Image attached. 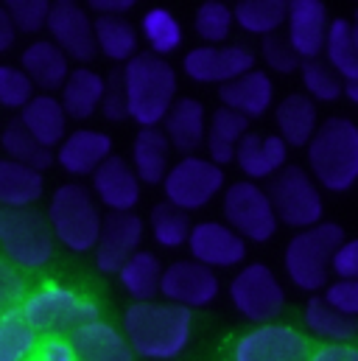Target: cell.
I'll list each match as a JSON object with an SVG mask.
<instances>
[{"label": "cell", "mask_w": 358, "mask_h": 361, "mask_svg": "<svg viewBox=\"0 0 358 361\" xmlns=\"http://www.w3.org/2000/svg\"><path fill=\"white\" fill-rule=\"evenodd\" d=\"M121 331L129 339L137 359L174 361L190 348L196 319L193 311L171 305L166 300L132 302L123 311Z\"/></svg>", "instance_id": "cell-1"}, {"label": "cell", "mask_w": 358, "mask_h": 361, "mask_svg": "<svg viewBox=\"0 0 358 361\" xmlns=\"http://www.w3.org/2000/svg\"><path fill=\"white\" fill-rule=\"evenodd\" d=\"M121 79L126 90L129 118L140 129L163 126L166 115L179 98V79L174 65L163 56H154L152 51H140L132 62L123 65Z\"/></svg>", "instance_id": "cell-2"}, {"label": "cell", "mask_w": 358, "mask_h": 361, "mask_svg": "<svg viewBox=\"0 0 358 361\" xmlns=\"http://www.w3.org/2000/svg\"><path fill=\"white\" fill-rule=\"evenodd\" d=\"M305 152L308 174L322 190L347 193L358 185V123L353 118H325Z\"/></svg>", "instance_id": "cell-3"}, {"label": "cell", "mask_w": 358, "mask_h": 361, "mask_svg": "<svg viewBox=\"0 0 358 361\" xmlns=\"http://www.w3.org/2000/svg\"><path fill=\"white\" fill-rule=\"evenodd\" d=\"M20 311L39 336H70L82 325L101 319V305L92 294L76 291L73 286L56 280L28 288Z\"/></svg>", "instance_id": "cell-4"}, {"label": "cell", "mask_w": 358, "mask_h": 361, "mask_svg": "<svg viewBox=\"0 0 358 361\" xmlns=\"http://www.w3.org/2000/svg\"><path fill=\"white\" fill-rule=\"evenodd\" d=\"M345 227L322 221L311 230H300L283 250V271L297 291L319 294L333 280V255L345 244Z\"/></svg>", "instance_id": "cell-5"}, {"label": "cell", "mask_w": 358, "mask_h": 361, "mask_svg": "<svg viewBox=\"0 0 358 361\" xmlns=\"http://www.w3.org/2000/svg\"><path fill=\"white\" fill-rule=\"evenodd\" d=\"M45 219L51 224L56 244L76 255H87L95 250L104 227L101 204L95 202L87 185L79 182H65L51 193Z\"/></svg>", "instance_id": "cell-6"}, {"label": "cell", "mask_w": 358, "mask_h": 361, "mask_svg": "<svg viewBox=\"0 0 358 361\" xmlns=\"http://www.w3.org/2000/svg\"><path fill=\"white\" fill-rule=\"evenodd\" d=\"M0 252L17 269H45L56 255V238L48 219L34 207H0Z\"/></svg>", "instance_id": "cell-7"}, {"label": "cell", "mask_w": 358, "mask_h": 361, "mask_svg": "<svg viewBox=\"0 0 358 361\" xmlns=\"http://www.w3.org/2000/svg\"><path fill=\"white\" fill-rule=\"evenodd\" d=\"M227 297H230V305L235 308V314L241 319H247L249 325L277 322L288 302L285 286L280 283L277 271L261 261L244 264L233 274V280L227 286Z\"/></svg>", "instance_id": "cell-8"}, {"label": "cell", "mask_w": 358, "mask_h": 361, "mask_svg": "<svg viewBox=\"0 0 358 361\" xmlns=\"http://www.w3.org/2000/svg\"><path fill=\"white\" fill-rule=\"evenodd\" d=\"M314 350L311 336L291 322L249 325L227 345L224 361H308Z\"/></svg>", "instance_id": "cell-9"}, {"label": "cell", "mask_w": 358, "mask_h": 361, "mask_svg": "<svg viewBox=\"0 0 358 361\" xmlns=\"http://www.w3.org/2000/svg\"><path fill=\"white\" fill-rule=\"evenodd\" d=\"M268 199L277 213V221L291 230H311L325 221V199L322 188L302 166H285L268 182Z\"/></svg>", "instance_id": "cell-10"}, {"label": "cell", "mask_w": 358, "mask_h": 361, "mask_svg": "<svg viewBox=\"0 0 358 361\" xmlns=\"http://www.w3.org/2000/svg\"><path fill=\"white\" fill-rule=\"evenodd\" d=\"M224 185H227V171L221 166H216L204 154H190L171 163L160 188L166 196L163 202L190 216L196 210H204L216 196H221Z\"/></svg>", "instance_id": "cell-11"}, {"label": "cell", "mask_w": 358, "mask_h": 361, "mask_svg": "<svg viewBox=\"0 0 358 361\" xmlns=\"http://www.w3.org/2000/svg\"><path fill=\"white\" fill-rule=\"evenodd\" d=\"M224 224H230L247 244H266L277 235L280 221L271 207L268 190L258 182L238 180L230 182L221 193Z\"/></svg>", "instance_id": "cell-12"}, {"label": "cell", "mask_w": 358, "mask_h": 361, "mask_svg": "<svg viewBox=\"0 0 358 361\" xmlns=\"http://www.w3.org/2000/svg\"><path fill=\"white\" fill-rule=\"evenodd\" d=\"M258 68V56L238 42L227 45H199L182 56V73L196 85H230L238 76Z\"/></svg>", "instance_id": "cell-13"}, {"label": "cell", "mask_w": 358, "mask_h": 361, "mask_svg": "<svg viewBox=\"0 0 358 361\" xmlns=\"http://www.w3.org/2000/svg\"><path fill=\"white\" fill-rule=\"evenodd\" d=\"M190 261L213 271L241 269L247 264V241L221 219L196 221L187 238Z\"/></svg>", "instance_id": "cell-14"}, {"label": "cell", "mask_w": 358, "mask_h": 361, "mask_svg": "<svg viewBox=\"0 0 358 361\" xmlns=\"http://www.w3.org/2000/svg\"><path fill=\"white\" fill-rule=\"evenodd\" d=\"M221 294V280L218 271L207 269L190 258L174 261L163 269V283H160V300L196 311V308H207L218 300Z\"/></svg>", "instance_id": "cell-15"}, {"label": "cell", "mask_w": 358, "mask_h": 361, "mask_svg": "<svg viewBox=\"0 0 358 361\" xmlns=\"http://www.w3.org/2000/svg\"><path fill=\"white\" fill-rule=\"evenodd\" d=\"M51 42L73 62H92L98 48H95V20L90 17L85 6L73 0H56L51 3V17L48 28Z\"/></svg>", "instance_id": "cell-16"}, {"label": "cell", "mask_w": 358, "mask_h": 361, "mask_svg": "<svg viewBox=\"0 0 358 361\" xmlns=\"http://www.w3.org/2000/svg\"><path fill=\"white\" fill-rule=\"evenodd\" d=\"M143 238H146V221L137 213H106L98 244L92 250L95 269L101 274H118L135 252H140Z\"/></svg>", "instance_id": "cell-17"}, {"label": "cell", "mask_w": 358, "mask_h": 361, "mask_svg": "<svg viewBox=\"0 0 358 361\" xmlns=\"http://www.w3.org/2000/svg\"><path fill=\"white\" fill-rule=\"evenodd\" d=\"M331 31V14L322 0H291L285 17V39L302 62L322 59Z\"/></svg>", "instance_id": "cell-18"}, {"label": "cell", "mask_w": 358, "mask_h": 361, "mask_svg": "<svg viewBox=\"0 0 358 361\" xmlns=\"http://www.w3.org/2000/svg\"><path fill=\"white\" fill-rule=\"evenodd\" d=\"M90 190L95 202L109 213H135L143 196V182L137 180L129 160H123L121 154H112L90 177Z\"/></svg>", "instance_id": "cell-19"}, {"label": "cell", "mask_w": 358, "mask_h": 361, "mask_svg": "<svg viewBox=\"0 0 358 361\" xmlns=\"http://www.w3.org/2000/svg\"><path fill=\"white\" fill-rule=\"evenodd\" d=\"M288 166V146L277 132L249 129L235 152V169L249 182H271Z\"/></svg>", "instance_id": "cell-20"}, {"label": "cell", "mask_w": 358, "mask_h": 361, "mask_svg": "<svg viewBox=\"0 0 358 361\" xmlns=\"http://www.w3.org/2000/svg\"><path fill=\"white\" fill-rule=\"evenodd\" d=\"M112 137L101 129L79 126L56 149V163L70 177H92L112 157Z\"/></svg>", "instance_id": "cell-21"}, {"label": "cell", "mask_w": 358, "mask_h": 361, "mask_svg": "<svg viewBox=\"0 0 358 361\" xmlns=\"http://www.w3.org/2000/svg\"><path fill=\"white\" fill-rule=\"evenodd\" d=\"M207 121H210V112L199 98L179 95L160 129L166 132L174 152H179L182 157H190V154H199V149H204Z\"/></svg>", "instance_id": "cell-22"}, {"label": "cell", "mask_w": 358, "mask_h": 361, "mask_svg": "<svg viewBox=\"0 0 358 361\" xmlns=\"http://www.w3.org/2000/svg\"><path fill=\"white\" fill-rule=\"evenodd\" d=\"M274 129L288 149H308L319 129V109L305 92H288L274 104Z\"/></svg>", "instance_id": "cell-23"}, {"label": "cell", "mask_w": 358, "mask_h": 361, "mask_svg": "<svg viewBox=\"0 0 358 361\" xmlns=\"http://www.w3.org/2000/svg\"><path fill=\"white\" fill-rule=\"evenodd\" d=\"M218 101L221 106L244 115L247 121L264 118L268 109H274V82L266 71L255 68L244 76H238L235 82L218 87Z\"/></svg>", "instance_id": "cell-24"}, {"label": "cell", "mask_w": 358, "mask_h": 361, "mask_svg": "<svg viewBox=\"0 0 358 361\" xmlns=\"http://www.w3.org/2000/svg\"><path fill=\"white\" fill-rule=\"evenodd\" d=\"M70 342L82 361H135V350L123 331L109 319H95L70 334Z\"/></svg>", "instance_id": "cell-25"}, {"label": "cell", "mask_w": 358, "mask_h": 361, "mask_svg": "<svg viewBox=\"0 0 358 361\" xmlns=\"http://www.w3.org/2000/svg\"><path fill=\"white\" fill-rule=\"evenodd\" d=\"M28 135L42 143L45 149H59V143L68 137V112L59 101V95H51V92H39L34 95L23 109H20V118H17Z\"/></svg>", "instance_id": "cell-26"}, {"label": "cell", "mask_w": 358, "mask_h": 361, "mask_svg": "<svg viewBox=\"0 0 358 361\" xmlns=\"http://www.w3.org/2000/svg\"><path fill=\"white\" fill-rule=\"evenodd\" d=\"M20 68L31 79L34 87L42 92H56L65 87L70 76V59L51 42V39H34L20 54Z\"/></svg>", "instance_id": "cell-27"}, {"label": "cell", "mask_w": 358, "mask_h": 361, "mask_svg": "<svg viewBox=\"0 0 358 361\" xmlns=\"http://www.w3.org/2000/svg\"><path fill=\"white\" fill-rule=\"evenodd\" d=\"M302 331L316 339V345H333V342H356L358 322L339 314L322 294H314L302 305Z\"/></svg>", "instance_id": "cell-28"}, {"label": "cell", "mask_w": 358, "mask_h": 361, "mask_svg": "<svg viewBox=\"0 0 358 361\" xmlns=\"http://www.w3.org/2000/svg\"><path fill=\"white\" fill-rule=\"evenodd\" d=\"M249 132V121L227 106H218L210 112L207 121V137H204V157L213 160L216 166L227 169L230 163H235V152L238 143L244 140V135Z\"/></svg>", "instance_id": "cell-29"}, {"label": "cell", "mask_w": 358, "mask_h": 361, "mask_svg": "<svg viewBox=\"0 0 358 361\" xmlns=\"http://www.w3.org/2000/svg\"><path fill=\"white\" fill-rule=\"evenodd\" d=\"M171 143L166 132L157 129H137L132 143V169L143 185H163L168 169H171Z\"/></svg>", "instance_id": "cell-30"}, {"label": "cell", "mask_w": 358, "mask_h": 361, "mask_svg": "<svg viewBox=\"0 0 358 361\" xmlns=\"http://www.w3.org/2000/svg\"><path fill=\"white\" fill-rule=\"evenodd\" d=\"M106 92V79L92 68L70 71L65 87L59 90V101L70 121H90L95 112H101V101Z\"/></svg>", "instance_id": "cell-31"}, {"label": "cell", "mask_w": 358, "mask_h": 361, "mask_svg": "<svg viewBox=\"0 0 358 361\" xmlns=\"http://www.w3.org/2000/svg\"><path fill=\"white\" fill-rule=\"evenodd\" d=\"M45 193V177L34 169L0 157V207L28 210Z\"/></svg>", "instance_id": "cell-32"}, {"label": "cell", "mask_w": 358, "mask_h": 361, "mask_svg": "<svg viewBox=\"0 0 358 361\" xmlns=\"http://www.w3.org/2000/svg\"><path fill=\"white\" fill-rule=\"evenodd\" d=\"M163 264L154 252H135L121 271L115 274L121 288L126 291V297H132V302H152L160 297V283H163Z\"/></svg>", "instance_id": "cell-33"}, {"label": "cell", "mask_w": 358, "mask_h": 361, "mask_svg": "<svg viewBox=\"0 0 358 361\" xmlns=\"http://www.w3.org/2000/svg\"><path fill=\"white\" fill-rule=\"evenodd\" d=\"M95 48L109 62H132L140 54V31L129 17H95Z\"/></svg>", "instance_id": "cell-34"}, {"label": "cell", "mask_w": 358, "mask_h": 361, "mask_svg": "<svg viewBox=\"0 0 358 361\" xmlns=\"http://www.w3.org/2000/svg\"><path fill=\"white\" fill-rule=\"evenodd\" d=\"M235 28L252 37H274L280 28H285L288 17V0H238L233 3Z\"/></svg>", "instance_id": "cell-35"}, {"label": "cell", "mask_w": 358, "mask_h": 361, "mask_svg": "<svg viewBox=\"0 0 358 361\" xmlns=\"http://www.w3.org/2000/svg\"><path fill=\"white\" fill-rule=\"evenodd\" d=\"M140 37L146 39V45L152 48L154 56H163L168 59L171 54H177L185 42V31H182V23L179 17L166 8V6H152L143 11L140 17V25H137Z\"/></svg>", "instance_id": "cell-36"}, {"label": "cell", "mask_w": 358, "mask_h": 361, "mask_svg": "<svg viewBox=\"0 0 358 361\" xmlns=\"http://www.w3.org/2000/svg\"><path fill=\"white\" fill-rule=\"evenodd\" d=\"M322 59L333 68V73L342 82H353L358 79V48H356V25L347 17H336L331 20V31H328V42H325V54Z\"/></svg>", "instance_id": "cell-37"}, {"label": "cell", "mask_w": 358, "mask_h": 361, "mask_svg": "<svg viewBox=\"0 0 358 361\" xmlns=\"http://www.w3.org/2000/svg\"><path fill=\"white\" fill-rule=\"evenodd\" d=\"M0 146L6 152V160L11 163H20L25 169H34V171H45L56 163V154L51 149H45L42 143H37L28 129L20 123V121H8L0 132Z\"/></svg>", "instance_id": "cell-38"}, {"label": "cell", "mask_w": 358, "mask_h": 361, "mask_svg": "<svg viewBox=\"0 0 358 361\" xmlns=\"http://www.w3.org/2000/svg\"><path fill=\"white\" fill-rule=\"evenodd\" d=\"M39 334L28 325L20 308L0 314V361H28L37 353Z\"/></svg>", "instance_id": "cell-39"}, {"label": "cell", "mask_w": 358, "mask_h": 361, "mask_svg": "<svg viewBox=\"0 0 358 361\" xmlns=\"http://www.w3.org/2000/svg\"><path fill=\"white\" fill-rule=\"evenodd\" d=\"M146 230L152 233V238H154V244L160 250H179V247H187L193 221H190L187 213L171 207L168 202H160V204L152 207Z\"/></svg>", "instance_id": "cell-40"}, {"label": "cell", "mask_w": 358, "mask_h": 361, "mask_svg": "<svg viewBox=\"0 0 358 361\" xmlns=\"http://www.w3.org/2000/svg\"><path fill=\"white\" fill-rule=\"evenodd\" d=\"M235 28L233 6L221 0H204L193 14V31L204 45H227Z\"/></svg>", "instance_id": "cell-41"}, {"label": "cell", "mask_w": 358, "mask_h": 361, "mask_svg": "<svg viewBox=\"0 0 358 361\" xmlns=\"http://www.w3.org/2000/svg\"><path fill=\"white\" fill-rule=\"evenodd\" d=\"M300 82H302V92L314 104H333V101L345 98V82L333 73V68L325 59L302 62L300 65Z\"/></svg>", "instance_id": "cell-42"}, {"label": "cell", "mask_w": 358, "mask_h": 361, "mask_svg": "<svg viewBox=\"0 0 358 361\" xmlns=\"http://www.w3.org/2000/svg\"><path fill=\"white\" fill-rule=\"evenodd\" d=\"M34 95V85L20 65H0V106L23 109Z\"/></svg>", "instance_id": "cell-43"}, {"label": "cell", "mask_w": 358, "mask_h": 361, "mask_svg": "<svg viewBox=\"0 0 358 361\" xmlns=\"http://www.w3.org/2000/svg\"><path fill=\"white\" fill-rule=\"evenodd\" d=\"M261 62L266 65V73L271 71V73H280V76L300 73V65H302V59L294 54L285 34H274V37L261 39Z\"/></svg>", "instance_id": "cell-44"}, {"label": "cell", "mask_w": 358, "mask_h": 361, "mask_svg": "<svg viewBox=\"0 0 358 361\" xmlns=\"http://www.w3.org/2000/svg\"><path fill=\"white\" fill-rule=\"evenodd\" d=\"M3 6H6L17 31L37 34V31L48 28V17H51V3L48 0H8Z\"/></svg>", "instance_id": "cell-45"}, {"label": "cell", "mask_w": 358, "mask_h": 361, "mask_svg": "<svg viewBox=\"0 0 358 361\" xmlns=\"http://www.w3.org/2000/svg\"><path fill=\"white\" fill-rule=\"evenodd\" d=\"M25 294H28V286H25L23 269H17L11 261L0 255V314L20 308Z\"/></svg>", "instance_id": "cell-46"}, {"label": "cell", "mask_w": 358, "mask_h": 361, "mask_svg": "<svg viewBox=\"0 0 358 361\" xmlns=\"http://www.w3.org/2000/svg\"><path fill=\"white\" fill-rule=\"evenodd\" d=\"M322 297L347 319L358 322V280H331L328 288L322 291Z\"/></svg>", "instance_id": "cell-47"}, {"label": "cell", "mask_w": 358, "mask_h": 361, "mask_svg": "<svg viewBox=\"0 0 358 361\" xmlns=\"http://www.w3.org/2000/svg\"><path fill=\"white\" fill-rule=\"evenodd\" d=\"M101 115L106 121H112V123L129 121V104H126V90H123L121 73H112L106 79V92H104V101H101Z\"/></svg>", "instance_id": "cell-48"}, {"label": "cell", "mask_w": 358, "mask_h": 361, "mask_svg": "<svg viewBox=\"0 0 358 361\" xmlns=\"http://www.w3.org/2000/svg\"><path fill=\"white\" fill-rule=\"evenodd\" d=\"M34 356L39 361H82L70 336H42Z\"/></svg>", "instance_id": "cell-49"}, {"label": "cell", "mask_w": 358, "mask_h": 361, "mask_svg": "<svg viewBox=\"0 0 358 361\" xmlns=\"http://www.w3.org/2000/svg\"><path fill=\"white\" fill-rule=\"evenodd\" d=\"M333 277L336 280H358V235L345 238V244L333 255Z\"/></svg>", "instance_id": "cell-50"}, {"label": "cell", "mask_w": 358, "mask_h": 361, "mask_svg": "<svg viewBox=\"0 0 358 361\" xmlns=\"http://www.w3.org/2000/svg\"><path fill=\"white\" fill-rule=\"evenodd\" d=\"M308 361H358V342H333L314 345Z\"/></svg>", "instance_id": "cell-51"}, {"label": "cell", "mask_w": 358, "mask_h": 361, "mask_svg": "<svg viewBox=\"0 0 358 361\" xmlns=\"http://www.w3.org/2000/svg\"><path fill=\"white\" fill-rule=\"evenodd\" d=\"M87 6L98 17H126V11L135 8V0H90Z\"/></svg>", "instance_id": "cell-52"}, {"label": "cell", "mask_w": 358, "mask_h": 361, "mask_svg": "<svg viewBox=\"0 0 358 361\" xmlns=\"http://www.w3.org/2000/svg\"><path fill=\"white\" fill-rule=\"evenodd\" d=\"M14 39H17V28H14L6 6H0V54H6L14 45Z\"/></svg>", "instance_id": "cell-53"}, {"label": "cell", "mask_w": 358, "mask_h": 361, "mask_svg": "<svg viewBox=\"0 0 358 361\" xmlns=\"http://www.w3.org/2000/svg\"><path fill=\"white\" fill-rule=\"evenodd\" d=\"M345 98H347L350 104H356V106H358V79H353V82H345Z\"/></svg>", "instance_id": "cell-54"}, {"label": "cell", "mask_w": 358, "mask_h": 361, "mask_svg": "<svg viewBox=\"0 0 358 361\" xmlns=\"http://www.w3.org/2000/svg\"><path fill=\"white\" fill-rule=\"evenodd\" d=\"M356 48H358V28H356Z\"/></svg>", "instance_id": "cell-55"}, {"label": "cell", "mask_w": 358, "mask_h": 361, "mask_svg": "<svg viewBox=\"0 0 358 361\" xmlns=\"http://www.w3.org/2000/svg\"><path fill=\"white\" fill-rule=\"evenodd\" d=\"M28 361H39V359H37V356H31V359H28Z\"/></svg>", "instance_id": "cell-56"}, {"label": "cell", "mask_w": 358, "mask_h": 361, "mask_svg": "<svg viewBox=\"0 0 358 361\" xmlns=\"http://www.w3.org/2000/svg\"><path fill=\"white\" fill-rule=\"evenodd\" d=\"M356 28H358V11H356Z\"/></svg>", "instance_id": "cell-57"}, {"label": "cell", "mask_w": 358, "mask_h": 361, "mask_svg": "<svg viewBox=\"0 0 358 361\" xmlns=\"http://www.w3.org/2000/svg\"><path fill=\"white\" fill-rule=\"evenodd\" d=\"M356 342H358V339H356Z\"/></svg>", "instance_id": "cell-58"}]
</instances>
